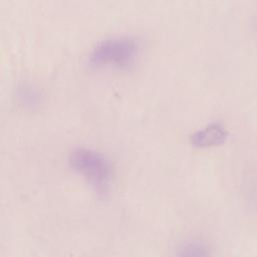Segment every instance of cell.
Segmentation results:
<instances>
[{
  "label": "cell",
  "mask_w": 257,
  "mask_h": 257,
  "mask_svg": "<svg viewBox=\"0 0 257 257\" xmlns=\"http://www.w3.org/2000/svg\"><path fill=\"white\" fill-rule=\"evenodd\" d=\"M69 161L71 167L85 176L98 191L103 192L107 189L111 167L101 154L87 149H77L71 153Z\"/></svg>",
  "instance_id": "obj_1"
},
{
  "label": "cell",
  "mask_w": 257,
  "mask_h": 257,
  "mask_svg": "<svg viewBox=\"0 0 257 257\" xmlns=\"http://www.w3.org/2000/svg\"><path fill=\"white\" fill-rule=\"evenodd\" d=\"M138 52L137 41L130 36H118L100 42L92 51L91 61L94 64H112L125 66Z\"/></svg>",
  "instance_id": "obj_2"
},
{
  "label": "cell",
  "mask_w": 257,
  "mask_h": 257,
  "mask_svg": "<svg viewBox=\"0 0 257 257\" xmlns=\"http://www.w3.org/2000/svg\"><path fill=\"white\" fill-rule=\"evenodd\" d=\"M227 137L225 127L219 122H212L192 135V143L197 147H211L222 144Z\"/></svg>",
  "instance_id": "obj_3"
},
{
  "label": "cell",
  "mask_w": 257,
  "mask_h": 257,
  "mask_svg": "<svg viewBox=\"0 0 257 257\" xmlns=\"http://www.w3.org/2000/svg\"><path fill=\"white\" fill-rule=\"evenodd\" d=\"M211 251L202 241H190L182 245L176 257H210Z\"/></svg>",
  "instance_id": "obj_4"
}]
</instances>
